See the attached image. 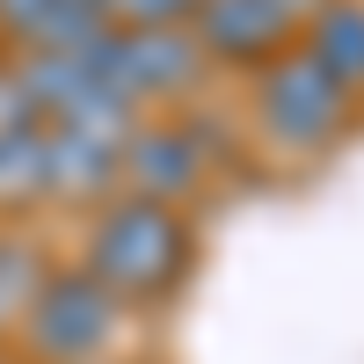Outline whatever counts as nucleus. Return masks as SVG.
<instances>
[{
	"label": "nucleus",
	"instance_id": "nucleus-2",
	"mask_svg": "<svg viewBox=\"0 0 364 364\" xmlns=\"http://www.w3.org/2000/svg\"><path fill=\"white\" fill-rule=\"evenodd\" d=\"M117 328H124V299H109L87 269L44 277L22 306V336L44 364H109Z\"/></svg>",
	"mask_w": 364,
	"mask_h": 364
},
{
	"label": "nucleus",
	"instance_id": "nucleus-5",
	"mask_svg": "<svg viewBox=\"0 0 364 364\" xmlns=\"http://www.w3.org/2000/svg\"><path fill=\"white\" fill-rule=\"evenodd\" d=\"M190 37L204 58H226V66H269L284 58L299 37V15L284 0H197Z\"/></svg>",
	"mask_w": 364,
	"mask_h": 364
},
{
	"label": "nucleus",
	"instance_id": "nucleus-1",
	"mask_svg": "<svg viewBox=\"0 0 364 364\" xmlns=\"http://www.w3.org/2000/svg\"><path fill=\"white\" fill-rule=\"evenodd\" d=\"M182 262H190V233H182L175 204H146V197H102L95 226H87V277L109 299H161L182 284Z\"/></svg>",
	"mask_w": 364,
	"mask_h": 364
},
{
	"label": "nucleus",
	"instance_id": "nucleus-6",
	"mask_svg": "<svg viewBox=\"0 0 364 364\" xmlns=\"http://www.w3.org/2000/svg\"><path fill=\"white\" fill-rule=\"evenodd\" d=\"M117 182H132L146 204H182L204 182V139L182 124H132L117 146Z\"/></svg>",
	"mask_w": 364,
	"mask_h": 364
},
{
	"label": "nucleus",
	"instance_id": "nucleus-10",
	"mask_svg": "<svg viewBox=\"0 0 364 364\" xmlns=\"http://www.w3.org/2000/svg\"><path fill=\"white\" fill-rule=\"evenodd\" d=\"M44 197V124L0 139V204H29Z\"/></svg>",
	"mask_w": 364,
	"mask_h": 364
},
{
	"label": "nucleus",
	"instance_id": "nucleus-9",
	"mask_svg": "<svg viewBox=\"0 0 364 364\" xmlns=\"http://www.w3.org/2000/svg\"><path fill=\"white\" fill-rule=\"evenodd\" d=\"M299 37H306L299 51L357 102L364 95V0H328V8H314L299 22Z\"/></svg>",
	"mask_w": 364,
	"mask_h": 364
},
{
	"label": "nucleus",
	"instance_id": "nucleus-3",
	"mask_svg": "<svg viewBox=\"0 0 364 364\" xmlns=\"http://www.w3.org/2000/svg\"><path fill=\"white\" fill-rule=\"evenodd\" d=\"M255 124H262V139L277 146V154H321V146H336V132L350 124V95L306 51H284V58L262 66Z\"/></svg>",
	"mask_w": 364,
	"mask_h": 364
},
{
	"label": "nucleus",
	"instance_id": "nucleus-12",
	"mask_svg": "<svg viewBox=\"0 0 364 364\" xmlns=\"http://www.w3.org/2000/svg\"><path fill=\"white\" fill-rule=\"evenodd\" d=\"M197 15V0H109V22L132 29V22H182Z\"/></svg>",
	"mask_w": 364,
	"mask_h": 364
},
{
	"label": "nucleus",
	"instance_id": "nucleus-8",
	"mask_svg": "<svg viewBox=\"0 0 364 364\" xmlns=\"http://www.w3.org/2000/svg\"><path fill=\"white\" fill-rule=\"evenodd\" d=\"M0 22L29 51H87L95 37L117 29L102 0H0Z\"/></svg>",
	"mask_w": 364,
	"mask_h": 364
},
{
	"label": "nucleus",
	"instance_id": "nucleus-7",
	"mask_svg": "<svg viewBox=\"0 0 364 364\" xmlns=\"http://www.w3.org/2000/svg\"><path fill=\"white\" fill-rule=\"evenodd\" d=\"M117 146H124V139L44 124V197H73V204L117 197Z\"/></svg>",
	"mask_w": 364,
	"mask_h": 364
},
{
	"label": "nucleus",
	"instance_id": "nucleus-11",
	"mask_svg": "<svg viewBox=\"0 0 364 364\" xmlns=\"http://www.w3.org/2000/svg\"><path fill=\"white\" fill-rule=\"evenodd\" d=\"M44 284V269H29V248H0V314H15L29 306V291Z\"/></svg>",
	"mask_w": 364,
	"mask_h": 364
},
{
	"label": "nucleus",
	"instance_id": "nucleus-13",
	"mask_svg": "<svg viewBox=\"0 0 364 364\" xmlns=\"http://www.w3.org/2000/svg\"><path fill=\"white\" fill-rule=\"evenodd\" d=\"M29 124H37V109H29L22 80H15V73H0V139H8V132H29Z\"/></svg>",
	"mask_w": 364,
	"mask_h": 364
},
{
	"label": "nucleus",
	"instance_id": "nucleus-4",
	"mask_svg": "<svg viewBox=\"0 0 364 364\" xmlns=\"http://www.w3.org/2000/svg\"><path fill=\"white\" fill-rule=\"evenodd\" d=\"M109 58V80L132 109L139 102H168V95H190L197 73H204V51L182 22H132V29H109L102 37Z\"/></svg>",
	"mask_w": 364,
	"mask_h": 364
}]
</instances>
